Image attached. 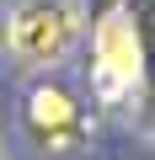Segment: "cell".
I'll list each match as a JSON object with an SVG mask.
<instances>
[{"mask_svg":"<svg viewBox=\"0 0 155 160\" xmlns=\"http://www.w3.org/2000/svg\"><path fill=\"white\" fill-rule=\"evenodd\" d=\"M80 32V16H75L70 0H27V6L11 16V48L27 64H59Z\"/></svg>","mask_w":155,"mask_h":160,"instance_id":"1","label":"cell"},{"mask_svg":"<svg viewBox=\"0 0 155 160\" xmlns=\"http://www.w3.org/2000/svg\"><path fill=\"white\" fill-rule=\"evenodd\" d=\"M27 133H32L43 149H54V155L80 149V144H86V112L75 107L70 91L38 86V91L27 96Z\"/></svg>","mask_w":155,"mask_h":160,"instance_id":"3","label":"cell"},{"mask_svg":"<svg viewBox=\"0 0 155 160\" xmlns=\"http://www.w3.org/2000/svg\"><path fill=\"white\" fill-rule=\"evenodd\" d=\"M96 64H91V75H96V96L102 102H123L134 86H139V32H134V22H128V11H107L102 22H96Z\"/></svg>","mask_w":155,"mask_h":160,"instance_id":"2","label":"cell"}]
</instances>
